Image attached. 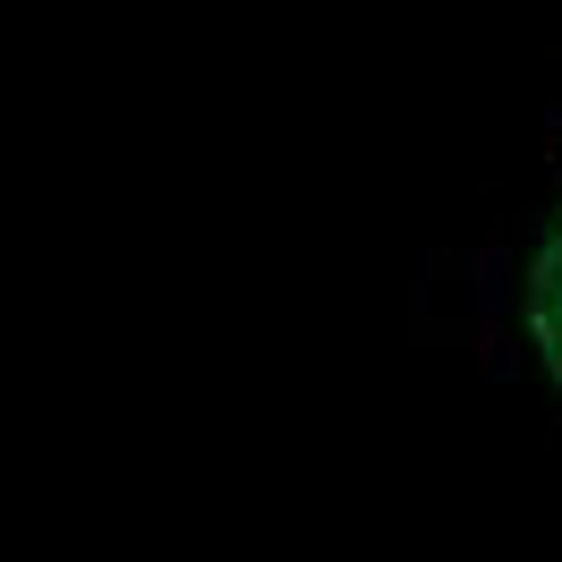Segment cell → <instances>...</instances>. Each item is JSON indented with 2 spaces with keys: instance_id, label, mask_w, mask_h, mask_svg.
Here are the masks:
<instances>
[{
  "instance_id": "6da1fadb",
  "label": "cell",
  "mask_w": 562,
  "mask_h": 562,
  "mask_svg": "<svg viewBox=\"0 0 562 562\" xmlns=\"http://www.w3.org/2000/svg\"><path fill=\"white\" fill-rule=\"evenodd\" d=\"M512 316H520L528 358H537L562 392V179H554V213H546V231H537V247H528V265H520Z\"/></svg>"
}]
</instances>
